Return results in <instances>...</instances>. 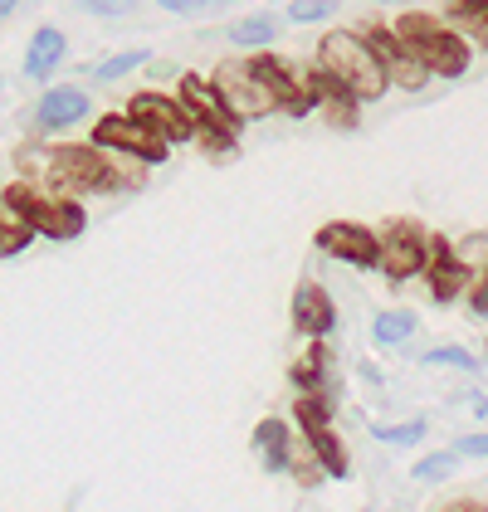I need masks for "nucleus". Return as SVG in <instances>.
<instances>
[{"label":"nucleus","mask_w":488,"mask_h":512,"mask_svg":"<svg viewBox=\"0 0 488 512\" xmlns=\"http://www.w3.org/2000/svg\"><path fill=\"white\" fill-rule=\"evenodd\" d=\"M25 181L59 196H108V191H137L142 186V161L103 152V147H25L20 152Z\"/></svg>","instance_id":"obj_1"},{"label":"nucleus","mask_w":488,"mask_h":512,"mask_svg":"<svg viewBox=\"0 0 488 512\" xmlns=\"http://www.w3.org/2000/svg\"><path fill=\"white\" fill-rule=\"evenodd\" d=\"M318 69L332 74L357 103H376V98L391 93V79H386L376 49L357 30H327L323 44H318Z\"/></svg>","instance_id":"obj_2"},{"label":"nucleus","mask_w":488,"mask_h":512,"mask_svg":"<svg viewBox=\"0 0 488 512\" xmlns=\"http://www.w3.org/2000/svg\"><path fill=\"white\" fill-rule=\"evenodd\" d=\"M391 30H396V35L420 54V64L430 69V79H464V74H469V64H474V44L464 40L454 25L435 20V15H425V10L401 15Z\"/></svg>","instance_id":"obj_3"},{"label":"nucleus","mask_w":488,"mask_h":512,"mask_svg":"<svg viewBox=\"0 0 488 512\" xmlns=\"http://www.w3.org/2000/svg\"><path fill=\"white\" fill-rule=\"evenodd\" d=\"M176 98L186 103V113H191V122H196V142H201L205 152H215V157L235 152L240 118L225 108V98L215 93V83L201 79V74H186V79H181V88H176Z\"/></svg>","instance_id":"obj_4"},{"label":"nucleus","mask_w":488,"mask_h":512,"mask_svg":"<svg viewBox=\"0 0 488 512\" xmlns=\"http://www.w3.org/2000/svg\"><path fill=\"white\" fill-rule=\"evenodd\" d=\"M5 196L25 210V220H30L35 235H44V239H79L83 225H88L79 200L59 196V191H44L35 181H15V186H5Z\"/></svg>","instance_id":"obj_5"},{"label":"nucleus","mask_w":488,"mask_h":512,"mask_svg":"<svg viewBox=\"0 0 488 512\" xmlns=\"http://www.w3.org/2000/svg\"><path fill=\"white\" fill-rule=\"evenodd\" d=\"M210 83H215V93L225 98V108H230L240 122H259V118H269V113H284L279 98H274V88L254 74L249 59H240V64H235V59L220 64Z\"/></svg>","instance_id":"obj_6"},{"label":"nucleus","mask_w":488,"mask_h":512,"mask_svg":"<svg viewBox=\"0 0 488 512\" xmlns=\"http://www.w3.org/2000/svg\"><path fill=\"white\" fill-rule=\"evenodd\" d=\"M93 147L132 157V161H142V166H162L166 152H171V142H162L152 127H142L132 113H108V118L93 122Z\"/></svg>","instance_id":"obj_7"},{"label":"nucleus","mask_w":488,"mask_h":512,"mask_svg":"<svg viewBox=\"0 0 488 512\" xmlns=\"http://www.w3.org/2000/svg\"><path fill=\"white\" fill-rule=\"evenodd\" d=\"M425 259H430V235L415 220H391L381 230V274L391 283H406V278L425 274Z\"/></svg>","instance_id":"obj_8"},{"label":"nucleus","mask_w":488,"mask_h":512,"mask_svg":"<svg viewBox=\"0 0 488 512\" xmlns=\"http://www.w3.org/2000/svg\"><path fill=\"white\" fill-rule=\"evenodd\" d=\"M318 254L337 259V264H352V269H381V235L366 230L357 220H327L318 230Z\"/></svg>","instance_id":"obj_9"},{"label":"nucleus","mask_w":488,"mask_h":512,"mask_svg":"<svg viewBox=\"0 0 488 512\" xmlns=\"http://www.w3.org/2000/svg\"><path fill=\"white\" fill-rule=\"evenodd\" d=\"M127 113L142 122V127H152L162 142H196V122L186 113V103L181 98H171V93H157V88H147V93H132V103H127Z\"/></svg>","instance_id":"obj_10"},{"label":"nucleus","mask_w":488,"mask_h":512,"mask_svg":"<svg viewBox=\"0 0 488 512\" xmlns=\"http://www.w3.org/2000/svg\"><path fill=\"white\" fill-rule=\"evenodd\" d=\"M366 40H371V49H376V59H381V69H386L391 88L420 93V88L430 83V69L420 64V54H415V49L391 30V25H371V30H366Z\"/></svg>","instance_id":"obj_11"},{"label":"nucleus","mask_w":488,"mask_h":512,"mask_svg":"<svg viewBox=\"0 0 488 512\" xmlns=\"http://www.w3.org/2000/svg\"><path fill=\"white\" fill-rule=\"evenodd\" d=\"M425 274H430V293H435V303H449V298H459L464 288H469V274H474V264L449 244L445 235H430V259H425Z\"/></svg>","instance_id":"obj_12"},{"label":"nucleus","mask_w":488,"mask_h":512,"mask_svg":"<svg viewBox=\"0 0 488 512\" xmlns=\"http://www.w3.org/2000/svg\"><path fill=\"white\" fill-rule=\"evenodd\" d=\"M332 327H337V303H332V293H327L323 283L303 278L298 293H293V332L308 337V342H323Z\"/></svg>","instance_id":"obj_13"},{"label":"nucleus","mask_w":488,"mask_h":512,"mask_svg":"<svg viewBox=\"0 0 488 512\" xmlns=\"http://www.w3.org/2000/svg\"><path fill=\"white\" fill-rule=\"evenodd\" d=\"M254 64V74L274 88V98H279V108H284L288 118H308V113H318V103H313V93H308V83L293 79V69H288L284 59H274V54H259V59H249Z\"/></svg>","instance_id":"obj_14"},{"label":"nucleus","mask_w":488,"mask_h":512,"mask_svg":"<svg viewBox=\"0 0 488 512\" xmlns=\"http://www.w3.org/2000/svg\"><path fill=\"white\" fill-rule=\"evenodd\" d=\"M308 93H313V103H318V113H323L332 127H357V113H362V103L342 88V83L332 79V74H323L318 64L308 69Z\"/></svg>","instance_id":"obj_15"},{"label":"nucleus","mask_w":488,"mask_h":512,"mask_svg":"<svg viewBox=\"0 0 488 512\" xmlns=\"http://www.w3.org/2000/svg\"><path fill=\"white\" fill-rule=\"evenodd\" d=\"M88 118V93L83 88H49L35 108V127L40 132H69Z\"/></svg>","instance_id":"obj_16"},{"label":"nucleus","mask_w":488,"mask_h":512,"mask_svg":"<svg viewBox=\"0 0 488 512\" xmlns=\"http://www.w3.org/2000/svg\"><path fill=\"white\" fill-rule=\"evenodd\" d=\"M64 59H69V40H64V30L44 25V30L30 35V49H25V74H30V79H49Z\"/></svg>","instance_id":"obj_17"},{"label":"nucleus","mask_w":488,"mask_h":512,"mask_svg":"<svg viewBox=\"0 0 488 512\" xmlns=\"http://www.w3.org/2000/svg\"><path fill=\"white\" fill-rule=\"evenodd\" d=\"M254 449H259V459H264L269 473L293 469V444H288L284 420H259V425H254Z\"/></svg>","instance_id":"obj_18"},{"label":"nucleus","mask_w":488,"mask_h":512,"mask_svg":"<svg viewBox=\"0 0 488 512\" xmlns=\"http://www.w3.org/2000/svg\"><path fill=\"white\" fill-rule=\"evenodd\" d=\"M30 239H35V225L25 220V210H20L15 200L0 191V259L25 254V249H30Z\"/></svg>","instance_id":"obj_19"},{"label":"nucleus","mask_w":488,"mask_h":512,"mask_svg":"<svg viewBox=\"0 0 488 512\" xmlns=\"http://www.w3.org/2000/svg\"><path fill=\"white\" fill-rule=\"evenodd\" d=\"M445 15L469 44H484L488 49V10L479 0H445Z\"/></svg>","instance_id":"obj_20"},{"label":"nucleus","mask_w":488,"mask_h":512,"mask_svg":"<svg viewBox=\"0 0 488 512\" xmlns=\"http://www.w3.org/2000/svg\"><path fill=\"white\" fill-rule=\"evenodd\" d=\"M279 30H284V20H274V15H249L240 25H230V44H235V49H269V44L279 40Z\"/></svg>","instance_id":"obj_21"},{"label":"nucleus","mask_w":488,"mask_h":512,"mask_svg":"<svg viewBox=\"0 0 488 512\" xmlns=\"http://www.w3.org/2000/svg\"><path fill=\"white\" fill-rule=\"evenodd\" d=\"M308 449H313V459L323 464L327 478H347V473H352V459L342 454V439L332 434V425H327V430H313V434H308Z\"/></svg>","instance_id":"obj_22"},{"label":"nucleus","mask_w":488,"mask_h":512,"mask_svg":"<svg viewBox=\"0 0 488 512\" xmlns=\"http://www.w3.org/2000/svg\"><path fill=\"white\" fill-rule=\"evenodd\" d=\"M293 420L303 425V434L327 430V425H332V405H327L318 391H303L298 395V405H293Z\"/></svg>","instance_id":"obj_23"},{"label":"nucleus","mask_w":488,"mask_h":512,"mask_svg":"<svg viewBox=\"0 0 488 512\" xmlns=\"http://www.w3.org/2000/svg\"><path fill=\"white\" fill-rule=\"evenodd\" d=\"M371 332H376V342H381V347H401L410 332H415V313H406V308L381 313L376 322H371Z\"/></svg>","instance_id":"obj_24"},{"label":"nucleus","mask_w":488,"mask_h":512,"mask_svg":"<svg viewBox=\"0 0 488 512\" xmlns=\"http://www.w3.org/2000/svg\"><path fill=\"white\" fill-rule=\"evenodd\" d=\"M327 366H332V352H327L323 342H318L313 352H308V356H303V361H298V366H293V381H298L303 391H323Z\"/></svg>","instance_id":"obj_25"},{"label":"nucleus","mask_w":488,"mask_h":512,"mask_svg":"<svg viewBox=\"0 0 488 512\" xmlns=\"http://www.w3.org/2000/svg\"><path fill=\"white\" fill-rule=\"evenodd\" d=\"M147 59H152L147 49H122V54H113V59H103V64L93 69V79H98V83H118V79H127L132 69H142Z\"/></svg>","instance_id":"obj_26"},{"label":"nucleus","mask_w":488,"mask_h":512,"mask_svg":"<svg viewBox=\"0 0 488 512\" xmlns=\"http://www.w3.org/2000/svg\"><path fill=\"white\" fill-rule=\"evenodd\" d=\"M327 15H337V0H293L288 5V25H318Z\"/></svg>","instance_id":"obj_27"},{"label":"nucleus","mask_w":488,"mask_h":512,"mask_svg":"<svg viewBox=\"0 0 488 512\" xmlns=\"http://www.w3.org/2000/svg\"><path fill=\"white\" fill-rule=\"evenodd\" d=\"M454 469H459V454H430V459H420L410 473H415L420 483H440V478H449Z\"/></svg>","instance_id":"obj_28"},{"label":"nucleus","mask_w":488,"mask_h":512,"mask_svg":"<svg viewBox=\"0 0 488 512\" xmlns=\"http://www.w3.org/2000/svg\"><path fill=\"white\" fill-rule=\"evenodd\" d=\"M166 15H186V20H201V15H215V10H225L230 0H157Z\"/></svg>","instance_id":"obj_29"},{"label":"nucleus","mask_w":488,"mask_h":512,"mask_svg":"<svg viewBox=\"0 0 488 512\" xmlns=\"http://www.w3.org/2000/svg\"><path fill=\"white\" fill-rule=\"evenodd\" d=\"M142 0H79V10L98 15V20H118V15H132Z\"/></svg>","instance_id":"obj_30"},{"label":"nucleus","mask_w":488,"mask_h":512,"mask_svg":"<svg viewBox=\"0 0 488 512\" xmlns=\"http://www.w3.org/2000/svg\"><path fill=\"white\" fill-rule=\"evenodd\" d=\"M376 439H391V444H420V434H425V425L420 420H410V425H376Z\"/></svg>","instance_id":"obj_31"},{"label":"nucleus","mask_w":488,"mask_h":512,"mask_svg":"<svg viewBox=\"0 0 488 512\" xmlns=\"http://www.w3.org/2000/svg\"><path fill=\"white\" fill-rule=\"evenodd\" d=\"M425 361H430V366H469V371L479 366V356L464 352V347H435V352L425 356Z\"/></svg>","instance_id":"obj_32"},{"label":"nucleus","mask_w":488,"mask_h":512,"mask_svg":"<svg viewBox=\"0 0 488 512\" xmlns=\"http://www.w3.org/2000/svg\"><path fill=\"white\" fill-rule=\"evenodd\" d=\"M469 293H474V298H469V308H474V313H479V317H488V269H484V274H479V283H474Z\"/></svg>","instance_id":"obj_33"},{"label":"nucleus","mask_w":488,"mask_h":512,"mask_svg":"<svg viewBox=\"0 0 488 512\" xmlns=\"http://www.w3.org/2000/svg\"><path fill=\"white\" fill-rule=\"evenodd\" d=\"M454 449H459V454H488V434H469V439H459Z\"/></svg>","instance_id":"obj_34"},{"label":"nucleus","mask_w":488,"mask_h":512,"mask_svg":"<svg viewBox=\"0 0 488 512\" xmlns=\"http://www.w3.org/2000/svg\"><path fill=\"white\" fill-rule=\"evenodd\" d=\"M449 512H488V508H479V503H454Z\"/></svg>","instance_id":"obj_35"},{"label":"nucleus","mask_w":488,"mask_h":512,"mask_svg":"<svg viewBox=\"0 0 488 512\" xmlns=\"http://www.w3.org/2000/svg\"><path fill=\"white\" fill-rule=\"evenodd\" d=\"M15 5H20V0H0V20H5V15H15Z\"/></svg>","instance_id":"obj_36"},{"label":"nucleus","mask_w":488,"mask_h":512,"mask_svg":"<svg viewBox=\"0 0 488 512\" xmlns=\"http://www.w3.org/2000/svg\"><path fill=\"white\" fill-rule=\"evenodd\" d=\"M386 5H406V0H386Z\"/></svg>","instance_id":"obj_37"},{"label":"nucleus","mask_w":488,"mask_h":512,"mask_svg":"<svg viewBox=\"0 0 488 512\" xmlns=\"http://www.w3.org/2000/svg\"><path fill=\"white\" fill-rule=\"evenodd\" d=\"M479 5H484V10H488V0H479Z\"/></svg>","instance_id":"obj_38"}]
</instances>
